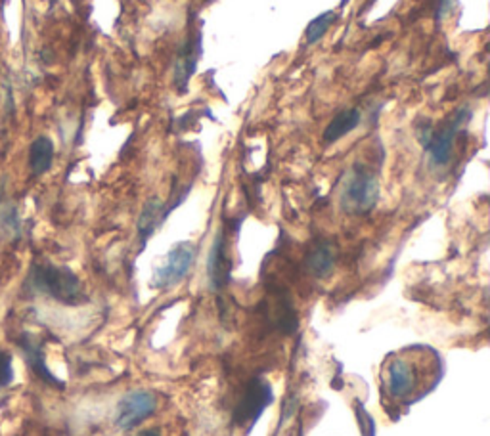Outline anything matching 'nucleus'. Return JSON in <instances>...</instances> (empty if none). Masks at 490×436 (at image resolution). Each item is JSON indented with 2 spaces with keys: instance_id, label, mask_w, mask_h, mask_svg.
<instances>
[{
  "instance_id": "obj_1",
  "label": "nucleus",
  "mask_w": 490,
  "mask_h": 436,
  "mask_svg": "<svg viewBox=\"0 0 490 436\" xmlns=\"http://www.w3.org/2000/svg\"><path fill=\"white\" fill-rule=\"evenodd\" d=\"M381 375V394H385L389 402L412 404L437 387L443 377V364L435 350L428 346H410L389 356Z\"/></svg>"
},
{
  "instance_id": "obj_2",
  "label": "nucleus",
  "mask_w": 490,
  "mask_h": 436,
  "mask_svg": "<svg viewBox=\"0 0 490 436\" xmlns=\"http://www.w3.org/2000/svg\"><path fill=\"white\" fill-rule=\"evenodd\" d=\"M29 288L67 307L87 303L79 276L65 266L39 264L29 274Z\"/></svg>"
},
{
  "instance_id": "obj_3",
  "label": "nucleus",
  "mask_w": 490,
  "mask_h": 436,
  "mask_svg": "<svg viewBox=\"0 0 490 436\" xmlns=\"http://www.w3.org/2000/svg\"><path fill=\"white\" fill-rule=\"evenodd\" d=\"M380 201V180L370 166L362 163H354L345 178L341 192V209L347 214L362 216L374 211Z\"/></svg>"
},
{
  "instance_id": "obj_4",
  "label": "nucleus",
  "mask_w": 490,
  "mask_h": 436,
  "mask_svg": "<svg viewBox=\"0 0 490 436\" xmlns=\"http://www.w3.org/2000/svg\"><path fill=\"white\" fill-rule=\"evenodd\" d=\"M469 121H471V109L460 108L438 128H435L431 123L418 127V134H419L418 138L421 144H424L426 152L429 154V159L435 166H445L450 163L456 137H458V132Z\"/></svg>"
},
{
  "instance_id": "obj_5",
  "label": "nucleus",
  "mask_w": 490,
  "mask_h": 436,
  "mask_svg": "<svg viewBox=\"0 0 490 436\" xmlns=\"http://www.w3.org/2000/svg\"><path fill=\"white\" fill-rule=\"evenodd\" d=\"M273 402H274V393H273V387H270V383L264 377L255 375L247 383L242 398L234 408L232 423L235 427L249 425L251 429L259 422V417L264 413V410L270 404H273Z\"/></svg>"
},
{
  "instance_id": "obj_6",
  "label": "nucleus",
  "mask_w": 490,
  "mask_h": 436,
  "mask_svg": "<svg viewBox=\"0 0 490 436\" xmlns=\"http://www.w3.org/2000/svg\"><path fill=\"white\" fill-rule=\"evenodd\" d=\"M197 249L190 242L177 243L168 255L165 257L163 264L156 268L154 280H151V288L156 289H171L178 285L186 276L190 274L194 261H196Z\"/></svg>"
},
{
  "instance_id": "obj_7",
  "label": "nucleus",
  "mask_w": 490,
  "mask_h": 436,
  "mask_svg": "<svg viewBox=\"0 0 490 436\" xmlns=\"http://www.w3.org/2000/svg\"><path fill=\"white\" fill-rule=\"evenodd\" d=\"M158 410V400L149 391H130L117 408L115 425L121 431H130L139 427L149 415Z\"/></svg>"
},
{
  "instance_id": "obj_8",
  "label": "nucleus",
  "mask_w": 490,
  "mask_h": 436,
  "mask_svg": "<svg viewBox=\"0 0 490 436\" xmlns=\"http://www.w3.org/2000/svg\"><path fill=\"white\" fill-rule=\"evenodd\" d=\"M201 52H204V48H201V31L188 33V37L184 39L178 50L177 60H175V70H173V82L180 94L188 92L190 79L197 70V62L201 58Z\"/></svg>"
},
{
  "instance_id": "obj_9",
  "label": "nucleus",
  "mask_w": 490,
  "mask_h": 436,
  "mask_svg": "<svg viewBox=\"0 0 490 436\" xmlns=\"http://www.w3.org/2000/svg\"><path fill=\"white\" fill-rule=\"evenodd\" d=\"M207 278L211 291H223L232 278V259L228 255L226 232L221 228L213 240L207 259Z\"/></svg>"
},
{
  "instance_id": "obj_10",
  "label": "nucleus",
  "mask_w": 490,
  "mask_h": 436,
  "mask_svg": "<svg viewBox=\"0 0 490 436\" xmlns=\"http://www.w3.org/2000/svg\"><path fill=\"white\" fill-rule=\"evenodd\" d=\"M24 352L25 356V362L29 365V370L35 374L39 379H43L46 384H53V387H58V389H63V383L48 370L46 365V358H44V350H43V345L35 339L31 337V335H24V337L20 339V345H18Z\"/></svg>"
},
{
  "instance_id": "obj_11",
  "label": "nucleus",
  "mask_w": 490,
  "mask_h": 436,
  "mask_svg": "<svg viewBox=\"0 0 490 436\" xmlns=\"http://www.w3.org/2000/svg\"><path fill=\"white\" fill-rule=\"evenodd\" d=\"M165 223V205L159 197H149L142 213L139 216L137 223V232H139V240H140V249L146 247L148 240L154 236L156 230Z\"/></svg>"
},
{
  "instance_id": "obj_12",
  "label": "nucleus",
  "mask_w": 490,
  "mask_h": 436,
  "mask_svg": "<svg viewBox=\"0 0 490 436\" xmlns=\"http://www.w3.org/2000/svg\"><path fill=\"white\" fill-rule=\"evenodd\" d=\"M337 262V251L331 242H318L305 259V266L311 276L324 280L328 278Z\"/></svg>"
},
{
  "instance_id": "obj_13",
  "label": "nucleus",
  "mask_w": 490,
  "mask_h": 436,
  "mask_svg": "<svg viewBox=\"0 0 490 436\" xmlns=\"http://www.w3.org/2000/svg\"><path fill=\"white\" fill-rule=\"evenodd\" d=\"M360 121H362V115H360V109H357V108H349V109L340 111L330 121V125L326 127V130L322 134L324 144H333L337 140H341L343 137H347L349 132L357 128L360 125Z\"/></svg>"
},
{
  "instance_id": "obj_14",
  "label": "nucleus",
  "mask_w": 490,
  "mask_h": 436,
  "mask_svg": "<svg viewBox=\"0 0 490 436\" xmlns=\"http://www.w3.org/2000/svg\"><path fill=\"white\" fill-rule=\"evenodd\" d=\"M54 163V142L48 137H39L33 140L29 147V169L35 176L46 175Z\"/></svg>"
},
{
  "instance_id": "obj_15",
  "label": "nucleus",
  "mask_w": 490,
  "mask_h": 436,
  "mask_svg": "<svg viewBox=\"0 0 490 436\" xmlns=\"http://www.w3.org/2000/svg\"><path fill=\"white\" fill-rule=\"evenodd\" d=\"M335 20H337V14L331 12V10L316 15V18L305 29V41H307V44L312 46L318 41H322V37L326 35L328 29L335 24Z\"/></svg>"
},
{
  "instance_id": "obj_16",
  "label": "nucleus",
  "mask_w": 490,
  "mask_h": 436,
  "mask_svg": "<svg viewBox=\"0 0 490 436\" xmlns=\"http://www.w3.org/2000/svg\"><path fill=\"white\" fill-rule=\"evenodd\" d=\"M0 228H3L8 236L18 238L22 233V218L18 213V207L10 201L0 199Z\"/></svg>"
},
{
  "instance_id": "obj_17",
  "label": "nucleus",
  "mask_w": 490,
  "mask_h": 436,
  "mask_svg": "<svg viewBox=\"0 0 490 436\" xmlns=\"http://www.w3.org/2000/svg\"><path fill=\"white\" fill-rule=\"evenodd\" d=\"M14 383V360L8 350H0V391Z\"/></svg>"
},
{
  "instance_id": "obj_18",
  "label": "nucleus",
  "mask_w": 490,
  "mask_h": 436,
  "mask_svg": "<svg viewBox=\"0 0 490 436\" xmlns=\"http://www.w3.org/2000/svg\"><path fill=\"white\" fill-rule=\"evenodd\" d=\"M357 417H359V423H360L362 434H364V436H374V434H376L374 419H371V415L364 410V406L360 404V402H357Z\"/></svg>"
},
{
  "instance_id": "obj_19",
  "label": "nucleus",
  "mask_w": 490,
  "mask_h": 436,
  "mask_svg": "<svg viewBox=\"0 0 490 436\" xmlns=\"http://www.w3.org/2000/svg\"><path fill=\"white\" fill-rule=\"evenodd\" d=\"M137 436H161V432L158 429H146V431H140Z\"/></svg>"
}]
</instances>
